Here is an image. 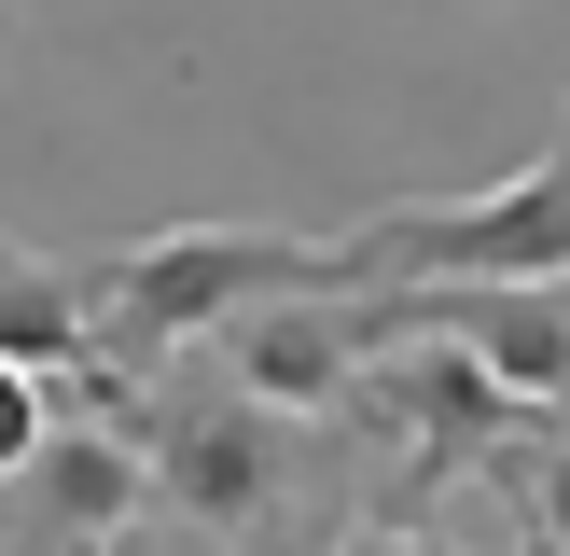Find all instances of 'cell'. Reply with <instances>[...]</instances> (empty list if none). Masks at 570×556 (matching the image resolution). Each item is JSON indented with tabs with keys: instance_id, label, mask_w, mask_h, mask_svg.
Returning a JSON list of instances; mask_svg holds the SVG:
<instances>
[{
	"instance_id": "cell-7",
	"label": "cell",
	"mask_w": 570,
	"mask_h": 556,
	"mask_svg": "<svg viewBox=\"0 0 570 556\" xmlns=\"http://www.w3.org/2000/svg\"><path fill=\"white\" fill-rule=\"evenodd\" d=\"M488 487L515 500V543L529 556H570V417H529V431L488 459Z\"/></svg>"
},
{
	"instance_id": "cell-1",
	"label": "cell",
	"mask_w": 570,
	"mask_h": 556,
	"mask_svg": "<svg viewBox=\"0 0 570 556\" xmlns=\"http://www.w3.org/2000/svg\"><path fill=\"white\" fill-rule=\"evenodd\" d=\"M293 292H348L334 237H278V222H167V237L83 265V334H98L111 404H139V389L167 376V348L195 361V348H223L250 306H293Z\"/></svg>"
},
{
	"instance_id": "cell-6",
	"label": "cell",
	"mask_w": 570,
	"mask_h": 556,
	"mask_svg": "<svg viewBox=\"0 0 570 556\" xmlns=\"http://www.w3.org/2000/svg\"><path fill=\"white\" fill-rule=\"evenodd\" d=\"M0 361L14 376H42L56 404H111V376H98V334H83V265H42V250H14L0 237ZM126 417V404H111Z\"/></svg>"
},
{
	"instance_id": "cell-10",
	"label": "cell",
	"mask_w": 570,
	"mask_h": 556,
	"mask_svg": "<svg viewBox=\"0 0 570 556\" xmlns=\"http://www.w3.org/2000/svg\"><path fill=\"white\" fill-rule=\"evenodd\" d=\"M557 98H570V70H557Z\"/></svg>"
},
{
	"instance_id": "cell-4",
	"label": "cell",
	"mask_w": 570,
	"mask_h": 556,
	"mask_svg": "<svg viewBox=\"0 0 570 556\" xmlns=\"http://www.w3.org/2000/svg\"><path fill=\"white\" fill-rule=\"evenodd\" d=\"M209 361H223V389H250L265 417L334 431V417L362 404V376H376V292H293V306H250Z\"/></svg>"
},
{
	"instance_id": "cell-8",
	"label": "cell",
	"mask_w": 570,
	"mask_h": 556,
	"mask_svg": "<svg viewBox=\"0 0 570 556\" xmlns=\"http://www.w3.org/2000/svg\"><path fill=\"white\" fill-rule=\"evenodd\" d=\"M56 417H70V404H56L42 376H14V361H0V487H14V473L56 445Z\"/></svg>"
},
{
	"instance_id": "cell-5",
	"label": "cell",
	"mask_w": 570,
	"mask_h": 556,
	"mask_svg": "<svg viewBox=\"0 0 570 556\" xmlns=\"http://www.w3.org/2000/svg\"><path fill=\"white\" fill-rule=\"evenodd\" d=\"M154 515V459L126 417H56V445L0 487V556H111V528Z\"/></svg>"
},
{
	"instance_id": "cell-9",
	"label": "cell",
	"mask_w": 570,
	"mask_h": 556,
	"mask_svg": "<svg viewBox=\"0 0 570 556\" xmlns=\"http://www.w3.org/2000/svg\"><path fill=\"white\" fill-rule=\"evenodd\" d=\"M334 556H460V543L417 528V515H348V528H334Z\"/></svg>"
},
{
	"instance_id": "cell-3",
	"label": "cell",
	"mask_w": 570,
	"mask_h": 556,
	"mask_svg": "<svg viewBox=\"0 0 570 556\" xmlns=\"http://www.w3.org/2000/svg\"><path fill=\"white\" fill-rule=\"evenodd\" d=\"M348 292H557L570 278V126L488 195H390L334 237Z\"/></svg>"
},
{
	"instance_id": "cell-2",
	"label": "cell",
	"mask_w": 570,
	"mask_h": 556,
	"mask_svg": "<svg viewBox=\"0 0 570 556\" xmlns=\"http://www.w3.org/2000/svg\"><path fill=\"white\" fill-rule=\"evenodd\" d=\"M126 431L154 459V515H181L195 543H237V556H293V528L321 515V473H334V445L306 417H265L250 389H223V361H167L126 404Z\"/></svg>"
}]
</instances>
